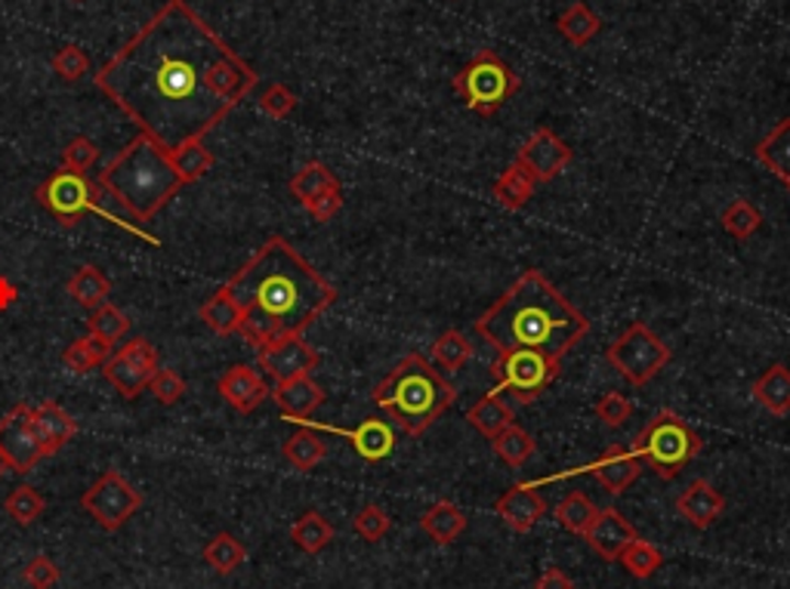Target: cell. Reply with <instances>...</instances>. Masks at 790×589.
Segmentation results:
<instances>
[{
  "mask_svg": "<svg viewBox=\"0 0 790 589\" xmlns=\"http://www.w3.org/2000/svg\"><path fill=\"white\" fill-rule=\"evenodd\" d=\"M44 497L41 494L34 491V488H29V485H19V488H13L10 491V497L3 500V509H7V516L13 519L16 524H22V528H29V524H34L41 516H44Z\"/></svg>",
  "mask_w": 790,
  "mask_h": 589,
  "instance_id": "44",
  "label": "cell"
},
{
  "mask_svg": "<svg viewBox=\"0 0 790 589\" xmlns=\"http://www.w3.org/2000/svg\"><path fill=\"white\" fill-rule=\"evenodd\" d=\"M337 185H340V180L330 173L328 165L309 161V165H303L294 173V180H291V195H294L300 204H306V201H313L315 195H321V192H328V189H337Z\"/></svg>",
  "mask_w": 790,
  "mask_h": 589,
  "instance_id": "36",
  "label": "cell"
},
{
  "mask_svg": "<svg viewBox=\"0 0 790 589\" xmlns=\"http://www.w3.org/2000/svg\"><path fill=\"white\" fill-rule=\"evenodd\" d=\"M754 398L775 417L790 414V367L788 364H772L754 380Z\"/></svg>",
  "mask_w": 790,
  "mask_h": 589,
  "instance_id": "25",
  "label": "cell"
},
{
  "mask_svg": "<svg viewBox=\"0 0 790 589\" xmlns=\"http://www.w3.org/2000/svg\"><path fill=\"white\" fill-rule=\"evenodd\" d=\"M556 29H560V34L572 44V47H587L592 37L599 34V29H602V19L592 13L590 3L575 0L572 7H565L560 13Z\"/></svg>",
  "mask_w": 790,
  "mask_h": 589,
  "instance_id": "28",
  "label": "cell"
},
{
  "mask_svg": "<svg viewBox=\"0 0 790 589\" xmlns=\"http://www.w3.org/2000/svg\"><path fill=\"white\" fill-rule=\"evenodd\" d=\"M204 562H207L216 574H223V577L235 574L247 562L245 543L223 531V534H216L214 541L204 546Z\"/></svg>",
  "mask_w": 790,
  "mask_h": 589,
  "instance_id": "38",
  "label": "cell"
},
{
  "mask_svg": "<svg viewBox=\"0 0 790 589\" xmlns=\"http://www.w3.org/2000/svg\"><path fill=\"white\" fill-rule=\"evenodd\" d=\"M99 204L109 213V223L127 229L148 245H161L143 223H151L182 189L177 170L170 165V151L136 133L127 146L99 173Z\"/></svg>",
  "mask_w": 790,
  "mask_h": 589,
  "instance_id": "4",
  "label": "cell"
},
{
  "mask_svg": "<svg viewBox=\"0 0 790 589\" xmlns=\"http://www.w3.org/2000/svg\"><path fill=\"white\" fill-rule=\"evenodd\" d=\"M7 473H13V466H10V460H7V454L0 451V478H3V475H7Z\"/></svg>",
  "mask_w": 790,
  "mask_h": 589,
  "instance_id": "55",
  "label": "cell"
},
{
  "mask_svg": "<svg viewBox=\"0 0 790 589\" xmlns=\"http://www.w3.org/2000/svg\"><path fill=\"white\" fill-rule=\"evenodd\" d=\"M494 444V454L504 460L507 466H522L531 454H534V439H531V432H526L519 423H510L500 435H494L492 439Z\"/></svg>",
  "mask_w": 790,
  "mask_h": 589,
  "instance_id": "40",
  "label": "cell"
},
{
  "mask_svg": "<svg viewBox=\"0 0 790 589\" xmlns=\"http://www.w3.org/2000/svg\"><path fill=\"white\" fill-rule=\"evenodd\" d=\"M466 423L473 426L478 435L494 439V435H500L507 426L516 423V417H512L510 405H507V401H500V395L488 393V395H482L476 405L466 410Z\"/></svg>",
  "mask_w": 790,
  "mask_h": 589,
  "instance_id": "27",
  "label": "cell"
},
{
  "mask_svg": "<svg viewBox=\"0 0 790 589\" xmlns=\"http://www.w3.org/2000/svg\"><path fill=\"white\" fill-rule=\"evenodd\" d=\"M34 408L16 405L3 420H0V451L7 454L13 473L25 475L44 460V448L34 432Z\"/></svg>",
  "mask_w": 790,
  "mask_h": 589,
  "instance_id": "13",
  "label": "cell"
},
{
  "mask_svg": "<svg viewBox=\"0 0 790 589\" xmlns=\"http://www.w3.org/2000/svg\"><path fill=\"white\" fill-rule=\"evenodd\" d=\"M676 509H679V516H682L691 528L708 531V528L720 522V516L725 512V500L723 494L716 491L710 482L695 478L689 488L676 497Z\"/></svg>",
  "mask_w": 790,
  "mask_h": 589,
  "instance_id": "22",
  "label": "cell"
},
{
  "mask_svg": "<svg viewBox=\"0 0 790 589\" xmlns=\"http://www.w3.org/2000/svg\"><path fill=\"white\" fill-rule=\"evenodd\" d=\"M53 71L68 83L81 81L83 75L90 71V56H87L81 47L68 44V47H63L56 56H53Z\"/></svg>",
  "mask_w": 790,
  "mask_h": 589,
  "instance_id": "47",
  "label": "cell"
},
{
  "mask_svg": "<svg viewBox=\"0 0 790 589\" xmlns=\"http://www.w3.org/2000/svg\"><path fill=\"white\" fill-rule=\"evenodd\" d=\"M309 216H313L315 223H330L337 213L343 211V189L337 185V189H328V192H321V195H315L313 201H306L303 204Z\"/></svg>",
  "mask_w": 790,
  "mask_h": 589,
  "instance_id": "52",
  "label": "cell"
},
{
  "mask_svg": "<svg viewBox=\"0 0 790 589\" xmlns=\"http://www.w3.org/2000/svg\"><path fill=\"white\" fill-rule=\"evenodd\" d=\"M93 83L143 136L173 151L223 124L260 75L185 0H167Z\"/></svg>",
  "mask_w": 790,
  "mask_h": 589,
  "instance_id": "1",
  "label": "cell"
},
{
  "mask_svg": "<svg viewBox=\"0 0 790 589\" xmlns=\"http://www.w3.org/2000/svg\"><path fill=\"white\" fill-rule=\"evenodd\" d=\"M63 571L56 568V562L49 556H34L25 568H22V580L32 589H53L59 584Z\"/></svg>",
  "mask_w": 790,
  "mask_h": 589,
  "instance_id": "51",
  "label": "cell"
},
{
  "mask_svg": "<svg viewBox=\"0 0 790 589\" xmlns=\"http://www.w3.org/2000/svg\"><path fill=\"white\" fill-rule=\"evenodd\" d=\"M640 537V531L630 524V519H624V512L618 509H599L596 519L590 522V528L584 531V541L590 543V550L599 558L606 562H618L621 553H624L630 543Z\"/></svg>",
  "mask_w": 790,
  "mask_h": 589,
  "instance_id": "17",
  "label": "cell"
},
{
  "mask_svg": "<svg viewBox=\"0 0 790 589\" xmlns=\"http://www.w3.org/2000/svg\"><path fill=\"white\" fill-rule=\"evenodd\" d=\"M534 185L538 182L531 180V173H528L526 167H519L512 161L492 185V195L494 201L500 204V207H507V211H522L531 195H534Z\"/></svg>",
  "mask_w": 790,
  "mask_h": 589,
  "instance_id": "29",
  "label": "cell"
},
{
  "mask_svg": "<svg viewBox=\"0 0 790 589\" xmlns=\"http://www.w3.org/2000/svg\"><path fill=\"white\" fill-rule=\"evenodd\" d=\"M300 426H306V429H321V432H334V435H343V439H349V444H352V451H356L362 460H368V463H380V460L390 457L395 451V442H398L393 426L386 423V420H380V417H368V420H362L356 429L325 426V423H315V420H300Z\"/></svg>",
  "mask_w": 790,
  "mask_h": 589,
  "instance_id": "16",
  "label": "cell"
},
{
  "mask_svg": "<svg viewBox=\"0 0 790 589\" xmlns=\"http://www.w3.org/2000/svg\"><path fill=\"white\" fill-rule=\"evenodd\" d=\"M75 3H81V0H75Z\"/></svg>",
  "mask_w": 790,
  "mask_h": 589,
  "instance_id": "57",
  "label": "cell"
},
{
  "mask_svg": "<svg viewBox=\"0 0 790 589\" xmlns=\"http://www.w3.org/2000/svg\"><path fill=\"white\" fill-rule=\"evenodd\" d=\"M492 374L497 380L492 393H510L516 395V401L531 405L556 383L562 374V361L534 349H510V352H497Z\"/></svg>",
  "mask_w": 790,
  "mask_h": 589,
  "instance_id": "8",
  "label": "cell"
},
{
  "mask_svg": "<svg viewBox=\"0 0 790 589\" xmlns=\"http://www.w3.org/2000/svg\"><path fill=\"white\" fill-rule=\"evenodd\" d=\"M618 562H621V568H624L630 577H636V580H648V577H655V574L664 568V553H661L655 543L636 537V541L630 543L624 553H621Z\"/></svg>",
  "mask_w": 790,
  "mask_h": 589,
  "instance_id": "37",
  "label": "cell"
},
{
  "mask_svg": "<svg viewBox=\"0 0 790 589\" xmlns=\"http://www.w3.org/2000/svg\"><path fill=\"white\" fill-rule=\"evenodd\" d=\"M216 393L223 395L226 401H229L232 408L238 410V414H253V410L263 405L266 398L272 395V389L266 386V380L253 371V367H247V364H235L229 367L219 383H216Z\"/></svg>",
  "mask_w": 790,
  "mask_h": 589,
  "instance_id": "21",
  "label": "cell"
},
{
  "mask_svg": "<svg viewBox=\"0 0 790 589\" xmlns=\"http://www.w3.org/2000/svg\"><path fill=\"white\" fill-rule=\"evenodd\" d=\"M466 512L461 507H454L451 500H439V503H432V507L420 516V528H424V534H427L429 541L439 543V546H448V543H454L461 537L463 531H466Z\"/></svg>",
  "mask_w": 790,
  "mask_h": 589,
  "instance_id": "24",
  "label": "cell"
},
{
  "mask_svg": "<svg viewBox=\"0 0 790 589\" xmlns=\"http://www.w3.org/2000/svg\"><path fill=\"white\" fill-rule=\"evenodd\" d=\"M269 398L279 405L281 417L287 423H300V420H309L315 410L325 405L328 395L315 383L313 374H306V377L287 380V383H275V389H272Z\"/></svg>",
  "mask_w": 790,
  "mask_h": 589,
  "instance_id": "20",
  "label": "cell"
},
{
  "mask_svg": "<svg viewBox=\"0 0 790 589\" xmlns=\"http://www.w3.org/2000/svg\"><path fill=\"white\" fill-rule=\"evenodd\" d=\"M572 158H575L572 146L550 127H541V131L531 133L526 146L519 148L516 165L526 167L534 182H553L565 167L572 165Z\"/></svg>",
  "mask_w": 790,
  "mask_h": 589,
  "instance_id": "14",
  "label": "cell"
},
{
  "mask_svg": "<svg viewBox=\"0 0 790 589\" xmlns=\"http://www.w3.org/2000/svg\"><path fill=\"white\" fill-rule=\"evenodd\" d=\"M131 330V318L124 312L112 306V303H102L97 309H90L87 318V333H93L99 340H105L109 346L121 343Z\"/></svg>",
  "mask_w": 790,
  "mask_h": 589,
  "instance_id": "39",
  "label": "cell"
},
{
  "mask_svg": "<svg viewBox=\"0 0 790 589\" xmlns=\"http://www.w3.org/2000/svg\"><path fill=\"white\" fill-rule=\"evenodd\" d=\"M223 291L241 309V337L269 346L303 337L337 303V287L281 235L269 238Z\"/></svg>",
  "mask_w": 790,
  "mask_h": 589,
  "instance_id": "2",
  "label": "cell"
},
{
  "mask_svg": "<svg viewBox=\"0 0 790 589\" xmlns=\"http://www.w3.org/2000/svg\"><path fill=\"white\" fill-rule=\"evenodd\" d=\"M99 161V148L87 139V136H75L66 148H63V170L71 173H87L90 167Z\"/></svg>",
  "mask_w": 790,
  "mask_h": 589,
  "instance_id": "49",
  "label": "cell"
},
{
  "mask_svg": "<svg viewBox=\"0 0 790 589\" xmlns=\"http://www.w3.org/2000/svg\"><path fill=\"white\" fill-rule=\"evenodd\" d=\"M757 161L772 177L788 185L790 182V117H781L778 124H775L769 136L763 139L757 146Z\"/></svg>",
  "mask_w": 790,
  "mask_h": 589,
  "instance_id": "26",
  "label": "cell"
},
{
  "mask_svg": "<svg viewBox=\"0 0 790 589\" xmlns=\"http://www.w3.org/2000/svg\"><path fill=\"white\" fill-rule=\"evenodd\" d=\"M534 589H575V580L562 568H543L541 577L534 580Z\"/></svg>",
  "mask_w": 790,
  "mask_h": 589,
  "instance_id": "53",
  "label": "cell"
},
{
  "mask_svg": "<svg viewBox=\"0 0 790 589\" xmlns=\"http://www.w3.org/2000/svg\"><path fill=\"white\" fill-rule=\"evenodd\" d=\"M788 192H790V182H788Z\"/></svg>",
  "mask_w": 790,
  "mask_h": 589,
  "instance_id": "56",
  "label": "cell"
},
{
  "mask_svg": "<svg viewBox=\"0 0 790 589\" xmlns=\"http://www.w3.org/2000/svg\"><path fill=\"white\" fill-rule=\"evenodd\" d=\"M494 512H497V519L507 524V528H512L516 534H528V531L543 519L546 503H543V497L538 494V485H512L510 491L497 497Z\"/></svg>",
  "mask_w": 790,
  "mask_h": 589,
  "instance_id": "18",
  "label": "cell"
},
{
  "mask_svg": "<svg viewBox=\"0 0 790 589\" xmlns=\"http://www.w3.org/2000/svg\"><path fill=\"white\" fill-rule=\"evenodd\" d=\"M321 355L303 337H287L279 343H269L260 349V367L275 383H287V380L306 377L318 367Z\"/></svg>",
  "mask_w": 790,
  "mask_h": 589,
  "instance_id": "15",
  "label": "cell"
},
{
  "mask_svg": "<svg viewBox=\"0 0 790 589\" xmlns=\"http://www.w3.org/2000/svg\"><path fill=\"white\" fill-rule=\"evenodd\" d=\"M198 315H201V321L214 330V333H219V337H232V333L241 330V309L235 306V299H232L226 291L211 296V299L198 309Z\"/></svg>",
  "mask_w": 790,
  "mask_h": 589,
  "instance_id": "35",
  "label": "cell"
},
{
  "mask_svg": "<svg viewBox=\"0 0 790 589\" xmlns=\"http://www.w3.org/2000/svg\"><path fill=\"white\" fill-rule=\"evenodd\" d=\"M68 296L83 306V309H97L102 303H109V294H112V281L105 279V272H99L97 265H81L71 279H68Z\"/></svg>",
  "mask_w": 790,
  "mask_h": 589,
  "instance_id": "30",
  "label": "cell"
},
{
  "mask_svg": "<svg viewBox=\"0 0 790 589\" xmlns=\"http://www.w3.org/2000/svg\"><path fill=\"white\" fill-rule=\"evenodd\" d=\"M642 466L640 460L633 457L630 451H624L621 444H614V448H609L606 451V457H599V460H592L590 466H584V469H572V473H565V475H577V473H587L592 475L602 488L609 494H624L636 478L642 475ZM565 475H560V478H565Z\"/></svg>",
  "mask_w": 790,
  "mask_h": 589,
  "instance_id": "19",
  "label": "cell"
},
{
  "mask_svg": "<svg viewBox=\"0 0 790 589\" xmlns=\"http://www.w3.org/2000/svg\"><path fill=\"white\" fill-rule=\"evenodd\" d=\"M432 359L439 361L444 371H461L463 364L473 359V343L461 330H444L442 337L432 343Z\"/></svg>",
  "mask_w": 790,
  "mask_h": 589,
  "instance_id": "43",
  "label": "cell"
},
{
  "mask_svg": "<svg viewBox=\"0 0 790 589\" xmlns=\"http://www.w3.org/2000/svg\"><path fill=\"white\" fill-rule=\"evenodd\" d=\"M32 423H34V432H37V439H41V448H44V457L59 454V451L78 435V423H75L71 414H68L63 405H56V401L37 405V408H34Z\"/></svg>",
  "mask_w": 790,
  "mask_h": 589,
  "instance_id": "23",
  "label": "cell"
},
{
  "mask_svg": "<svg viewBox=\"0 0 790 589\" xmlns=\"http://www.w3.org/2000/svg\"><path fill=\"white\" fill-rule=\"evenodd\" d=\"M596 503H592L590 497L587 494H565L562 497V503L556 507V519H560V524L565 528V531H572V534H577V537H584V531L590 528V522L596 519Z\"/></svg>",
  "mask_w": 790,
  "mask_h": 589,
  "instance_id": "41",
  "label": "cell"
},
{
  "mask_svg": "<svg viewBox=\"0 0 790 589\" xmlns=\"http://www.w3.org/2000/svg\"><path fill=\"white\" fill-rule=\"evenodd\" d=\"M701 435L691 429L676 410H658L630 448L645 469L658 475L661 482H674L676 475L701 454Z\"/></svg>",
  "mask_w": 790,
  "mask_h": 589,
  "instance_id": "6",
  "label": "cell"
},
{
  "mask_svg": "<svg viewBox=\"0 0 790 589\" xmlns=\"http://www.w3.org/2000/svg\"><path fill=\"white\" fill-rule=\"evenodd\" d=\"M170 165L177 170L182 185H189V182H198L201 177H207V173L214 170L216 158L211 148H204V143H185V146L170 151Z\"/></svg>",
  "mask_w": 790,
  "mask_h": 589,
  "instance_id": "33",
  "label": "cell"
},
{
  "mask_svg": "<svg viewBox=\"0 0 790 589\" xmlns=\"http://www.w3.org/2000/svg\"><path fill=\"white\" fill-rule=\"evenodd\" d=\"M148 389H151V395H155L161 405H177L182 395H185V380H182L177 371H170V367H158L151 383H148Z\"/></svg>",
  "mask_w": 790,
  "mask_h": 589,
  "instance_id": "50",
  "label": "cell"
},
{
  "mask_svg": "<svg viewBox=\"0 0 790 589\" xmlns=\"http://www.w3.org/2000/svg\"><path fill=\"white\" fill-rule=\"evenodd\" d=\"M291 541H294L303 553L318 556V553L334 541V524H330L321 512L309 509V512H303L294 522V528H291Z\"/></svg>",
  "mask_w": 790,
  "mask_h": 589,
  "instance_id": "32",
  "label": "cell"
},
{
  "mask_svg": "<svg viewBox=\"0 0 790 589\" xmlns=\"http://www.w3.org/2000/svg\"><path fill=\"white\" fill-rule=\"evenodd\" d=\"M81 507L87 509V516H90L102 531H117V528H124V524L131 522L133 516L139 512L143 494L136 491L124 475L109 469V473L99 475L97 482L83 491Z\"/></svg>",
  "mask_w": 790,
  "mask_h": 589,
  "instance_id": "11",
  "label": "cell"
},
{
  "mask_svg": "<svg viewBox=\"0 0 790 589\" xmlns=\"http://www.w3.org/2000/svg\"><path fill=\"white\" fill-rule=\"evenodd\" d=\"M473 333L497 352L534 349L562 361L590 333V318L543 279V272L528 269L478 315Z\"/></svg>",
  "mask_w": 790,
  "mask_h": 589,
  "instance_id": "3",
  "label": "cell"
},
{
  "mask_svg": "<svg viewBox=\"0 0 790 589\" xmlns=\"http://www.w3.org/2000/svg\"><path fill=\"white\" fill-rule=\"evenodd\" d=\"M158 371V349L148 343L146 337H133L117 349L112 359L105 361V380L115 386L127 401L148 389V383Z\"/></svg>",
  "mask_w": 790,
  "mask_h": 589,
  "instance_id": "12",
  "label": "cell"
},
{
  "mask_svg": "<svg viewBox=\"0 0 790 589\" xmlns=\"http://www.w3.org/2000/svg\"><path fill=\"white\" fill-rule=\"evenodd\" d=\"M109 359H112V346L105 343V340H99V337H93V333L75 340V343L63 352V364H66V371H71V374H90L93 367L105 364Z\"/></svg>",
  "mask_w": 790,
  "mask_h": 589,
  "instance_id": "34",
  "label": "cell"
},
{
  "mask_svg": "<svg viewBox=\"0 0 790 589\" xmlns=\"http://www.w3.org/2000/svg\"><path fill=\"white\" fill-rule=\"evenodd\" d=\"M13 299H16V287H13L7 279H0V309H7Z\"/></svg>",
  "mask_w": 790,
  "mask_h": 589,
  "instance_id": "54",
  "label": "cell"
},
{
  "mask_svg": "<svg viewBox=\"0 0 790 589\" xmlns=\"http://www.w3.org/2000/svg\"><path fill=\"white\" fill-rule=\"evenodd\" d=\"M451 87L470 112L494 117L519 93V75L494 49H478L476 56L454 75Z\"/></svg>",
  "mask_w": 790,
  "mask_h": 589,
  "instance_id": "7",
  "label": "cell"
},
{
  "mask_svg": "<svg viewBox=\"0 0 790 589\" xmlns=\"http://www.w3.org/2000/svg\"><path fill=\"white\" fill-rule=\"evenodd\" d=\"M281 454L300 473H313L315 466L328 457V444L321 442L313 429H296L294 435L281 444Z\"/></svg>",
  "mask_w": 790,
  "mask_h": 589,
  "instance_id": "31",
  "label": "cell"
},
{
  "mask_svg": "<svg viewBox=\"0 0 790 589\" xmlns=\"http://www.w3.org/2000/svg\"><path fill=\"white\" fill-rule=\"evenodd\" d=\"M260 109H263L269 117L284 121V117L294 115L296 93L291 87H284V83H269L263 90V97H260Z\"/></svg>",
  "mask_w": 790,
  "mask_h": 589,
  "instance_id": "48",
  "label": "cell"
},
{
  "mask_svg": "<svg viewBox=\"0 0 790 589\" xmlns=\"http://www.w3.org/2000/svg\"><path fill=\"white\" fill-rule=\"evenodd\" d=\"M34 201L56 216L63 226H75L81 223L87 213H99L109 219V213L99 204L97 182L87 180L83 173H71V170H56L49 180H44L34 192Z\"/></svg>",
  "mask_w": 790,
  "mask_h": 589,
  "instance_id": "10",
  "label": "cell"
},
{
  "mask_svg": "<svg viewBox=\"0 0 790 589\" xmlns=\"http://www.w3.org/2000/svg\"><path fill=\"white\" fill-rule=\"evenodd\" d=\"M390 528H393V519H390V512L377 503H368L356 512V519H352V531L368 543H377L383 541L386 534H390Z\"/></svg>",
  "mask_w": 790,
  "mask_h": 589,
  "instance_id": "45",
  "label": "cell"
},
{
  "mask_svg": "<svg viewBox=\"0 0 790 589\" xmlns=\"http://www.w3.org/2000/svg\"><path fill=\"white\" fill-rule=\"evenodd\" d=\"M609 364L627 380L630 386H645L648 380H655L670 364L674 352L670 346L661 340L655 330L645 321H633L630 328L606 349Z\"/></svg>",
  "mask_w": 790,
  "mask_h": 589,
  "instance_id": "9",
  "label": "cell"
},
{
  "mask_svg": "<svg viewBox=\"0 0 790 589\" xmlns=\"http://www.w3.org/2000/svg\"><path fill=\"white\" fill-rule=\"evenodd\" d=\"M454 398H458L454 386L420 352L405 355L371 393V401L383 414H390L398 429L411 439H420L454 405Z\"/></svg>",
  "mask_w": 790,
  "mask_h": 589,
  "instance_id": "5",
  "label": "cell"
},
{
  "mask_svg": "<svg viewBox=\"0 0 790 589\" xmlns=\"http://www.w3.org/2000/svg\"><path fill=\"white\" fill-rule=\"evenodd\" d=\"M596 420L609 429H621V426L633 417V401L621 393H606L596 401Z\"/></svg>",
  "mask_w": 790,
  "mask_h": 589,
  "instance_id": "46",
  "label": "cell"
},
{
  "mask_svg": "<svg viewBox=\"0 0 790 589\" xmlns=\"http://www.w3.org/2000/svg\"><path fill=\"white\" fill-rule=\"evenodd\" d=\"M720 223H723V229L732 235V238H738V241H747L751 235H757L759 226H763V213L751 204V201H732L729 207L723 211L720 216Z\"/></svg>",
  "mask_w": 790,
  "mask_h": 589,
  "instance_id": "42",
  "label": "cell"
}]
</instances>
